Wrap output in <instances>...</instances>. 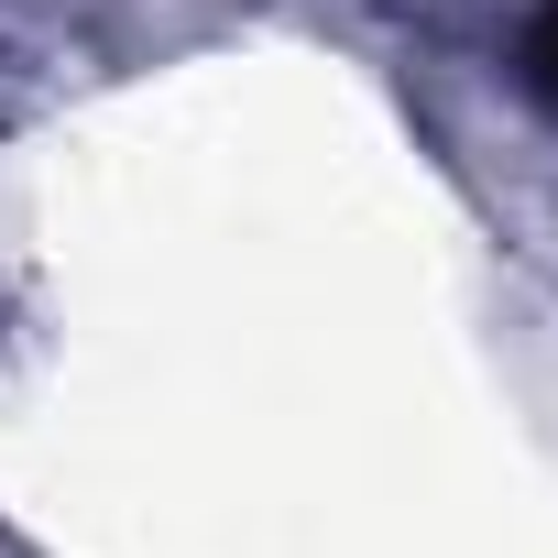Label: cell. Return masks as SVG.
Here are the masks:
<instances>
[{"instance_id": "cell-1", "label": "cell", "mask_w": 558, "mask_h": 558, "mask_svg": "<svg viewBox=\"0 0 558 558\" xmlns=\"http://www.w3.org/2000/svg\"><path fill=\"white\" fill-rule=\"evenodd\" d=\"M525 88H536V99L558 110V0H547V12L525 23Z\"/></svg>"}]
</instances>
